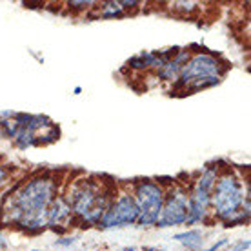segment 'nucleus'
Instances as JSON below:
<instances>
[{
  "label": "nucleus",
  "instance_id": "nucleus-1",
  "mask_svg": "<svg viewBox=\"0 0 251 251\" xmlns=\"http://www.w3.org/2000/svg\"><path fill=\"white\" fill-rule=\"evenodd\" d=\"M62 178L51 171H40L17 180L4 191L0 204V224L17 227L27 235L48 229L46 215L51 202L62 193Z\"/></svg>",
  "mask_w": 251,
  "mask_h": 251
},
{
  "label": "nucleus",
  "instance_id": "nucleus-2",
  "mask_svg": "<svg viewBox=\"0 0 251 251\" xmlns=\"http://www.w3.org/2000/svg\"><path fill=\"white\" fill-rule=\"evenodd\" d=\"M73 220L84 226H97L117 195L115 184L100 180L99 176H80L68 182L62 189Z\"/></svg>",
  "mask_w": 251,
  "mask_h": 251
},
{
  "label": "nucleus",
  "instance_id": "nucleus-3",
  "mask_svg": "<svg viewBox=\"0 0 251 251\" xmlns=\"http://www.w3.org/2000/svg\"><path fill=\"white\" fill-rule=\"evenodd\" d=\"M251 202L250 184L231 168L219 170L211 193V222L226 227L248 226L251 213L244 211V204Z\"/></svg>",
  "mask_w": 251,
  "mask_h": 251
},
{
  "label": "nucleus",
  "instance_id": "nucleus-4",
  "mask_svg": "<svg viewBox=\"0 0 251 251\" xmlns=\"http://www.w3.org/2000/svg\"><path fill=\"white\" fill-rule=\"evenodd\" d=\"M227 73V64L220 57L207 53V51H197L191 53L189 60L182 68L178 80L173 84L171 93L182 91V93L193 95L202 89H209L219 86L222 78Z\"/></svg>",
  "mask_w": 251,
  "mask_h": 251
},
{
  "label": "nucleus",
  "instance_id": "nucleus-5",
  "mask_svg": "<svg viewBox=\"0 0 251 251\" xmlns=\"http://www.w3.org/2000/svg\"><path fill=\"white\" fill-rule=\"evenodd\" d=\"M13 119L19 124V131L11 142L13 146L20 151H25L29 148H38V146H48L57 142L60 138V129L58 126L46 115H27L17 113Z\"/></svg>",
  "mask_w": 251,
  "mask_h": 251
},
{
  "label": "nucleus",
  "instance_id": "nucleus-6",
  "mask_svg": "<svg viewBox=\"0 0 251 251\" xmlns=\"http://www.w3.org/2000/svg\"><path fill=\"white\" fill-rule=\"evenodd\" d=\"M219 170V166H207L188 186V219L184 226L211 222V193Z\"/></svg>",
  "mask_w": 251,
  "mask_h": 251
},
{
  "label": "nucleus",
  "instance_id": "nucleus-7",
  "mask_svg": "<svg viewBox=\"0 0 251 251\" xmlns=\"http://www.w3.org/2000/svg\"><path fill=\"white\" fill-rule=\"evenodd\" d=\"M131 195L138 207V227H153L157 224V219L160 215L166 197V186L158 180L142 178L131 186Z\"/></svg>",
  "mask_w": 251,
  "mask_h": 251
},
{
  "label": "nucleus",
  "instance_id": "nucleus-8",
  "mask_svg": "<svg viewBox=\"0 0 251 251\" xmlns=\"http://www.w3.org/2000/svg\"><path fill=\"white\" fill-rule=\"evenodd\" d=\"M138 220V207L137 202L133 199L131 191L120 189L117 191L115 199L111 201L106 213L102 215L100 222L97 227H100L102 231H111V229H122V227L137 226Z\"/></svg>",
  "mask_w": 251,
  "mask_h": 251
},
{
  "label": "nucleus",
  "instance_id": "nucleus-9",
  "mask_svg": "<svg viewBox=\"0 0 251 251\" xmlns=\"http://www.w3.org/2000/svg\"><path fill=\"white\" fill-rule=\"evenodd\" d=\"M186 219H188V186L171 184L170 188H166L164 204L155 227L168 229V227L184 226Z\"/></svg>",
  "mask_w": 251,
  "mask_h": 251
},
{
  "label": "nucleus",
  "instance_id": "nucleus-10",
  "mask_svg": "<svg viewBox=\"0 0 251 251\" xmlns=\"http://www.w3.org/2000/svg\"><path fill=\"white\" fill-rule=\"evenodd\" d=\"M73 213H71V207H69L68 201L62 193L58 195L55 201L51 202L48 215H46V224L48 229L55 233H66L69 229V226H73Z\"/></svg>",
  "mask_w": 251,
  "mask_h": 251
},
{
  "label": "nucleus",
  "instance_id": "nucleus-11",
  "mask_svg": "<svg viewBox=\"0 0 251 251\" xmlns=\"http://www.w3.org/2000/svg\"><path fill=\"white\" fill-rule=\"evenodd\" d=\"M189 57H191V50H189V48H180L175 57L171 58L168 64H164L162 68L157 71L158 80L175 84V82L178 80V75H180L182 68L186 66V62L189 60Z\"/></svg>",
  "mask_w": 251,
  "mask_h": 251
},
{
  "label": "nucleus",
  "instance_id": "nucleus-12",
  "mask_svg": "<svg viewBox=\"0 0 251 251\" xmlns=\"http://www.w3.org/2000/svg\"><path fill=\"white\" fill-rule=\"evenodd\" d=\"M173 240L182 244L184 248H188L189 251H199L202 250V244H204V231L193 227V229H188V231L175 233Z\"/></svg>",
  "mask_w": 251,
  "mask_h": 251
},
{
  "label": "nucleus",
  "instance_id": "nucleus-13",
  "mask_svg": "<svg viewBox=\"0 0 251 251\" xmlns=\"http://www.w3.org/2000/svg\"><path fill=\"white\" fill-rule=\"evenodd\" d=\"M97 7V15H99V19H106V20H111V19H122L126 17L124 11H122V7H120L119 0H109V2H102L99 4Z\"/></svg>",
  "mask_w": 251,
  "mask_h": 251
},
{
  "label": "nucleus",
  "instance_id": "nucleus-14",
  "mask_svg": "<svg viewBox=\"0 0 251 251\" xmlns=\"http://www.w3.org/2000/svg\"><path fill=\"white\" fill-rule=\"evenodd\" d=\"M170 6H171V11L180 13V15H191V13L201 9V4L193 2V0H176V2H171Z\"/></svg>",
  "mask_w": 251,
  "mask_h": 251
},
{
  "label": "nucleus",
  "instance_id": "nucleus-15",
  "mask_svg": "<svg viewBox=\"0 0 251 251\" xmlns=\"http://www.w3.org/2000/svg\"><path fill=\"white\" fill-rule=\"evenodd\" d=\"M95 6H97L95 0H68V2H66V7L73 13L86 11V9H91V7H95Z\"/></svg>",
  "mask_w": 251,
  "mask_h": 251
},
{
  "label": "nucleus",
  "instance_id": "nucleus-16",
  "mask_svg": "<svg viewBox=\"0 0 251 251\" xmlns=\"http://www.w3.org/2000/svg\"><path fill=\"white\" fill-rule=\"evenodd\" d=\"M13 180V168L9 164L0 162V191H6V188Z\"/></svg>",
  "mask_w": 251,
  "mask_h": 251
},
{
  "label": "nucleus",
  "instance_id": "nucleus-17",
  "mask_svg": "<svg viewBox=\"0 0 251 251\" xmlns=\"http://www.w3.org/2000/svg\"><path fill=\"white\" fill-rule=\"evenodd\" d=\"M120 7H122V11L124 15H127L129 11H137L138 7L142 6V2H138V0H119Z\"/></svg>",
  "mask_w": 251,
  "mask_h": 251
},
{
  "label": "nucleus",
  "instance_id": "nucleus-18",
  "mask_svg": "<svg viewBox=\"0 0 251 251\" xmlns=\"http://www.w3.org/2000/svg\"><path fill=\"white\" fill-rule=\"evenodd\" d=\"M76 237H60V239L55 240V246L57 248H71V246L76 244Z\"/></svg>",
  "mask_w": 251,
  "mask_h": 251
},
{
  "label": "nucleus",
  "instance_id": "nucleus-19",
  "mask_svg": "<svg viewBox=\"0 0 251 251\" xmlns=\"http://www.w3.org/2000/svg\"><path fill=\"white\" fill-rule=\"evenodd\" d=\"M227 244H229V239H227V237H222L219 242H213L209 248H202V250H199V251H220L222 248H226Z\"/></svg>",
  "mask_w": 251,
  "mask_h": 251
},
{
  "label": "nucleus",
  "instance_id": "nucleus-20",
  "mask_svg": "<svg viewBox=\"0 0 251 251\" xmlns=\"http://www.w3.org/2000/svg\"><path fill=\"white\" fill-rule=\"evenodd\" d=\"M250 239H244V240H239V242H235V244L229 248V251H248L250 250Z\"/></svg>",
  "mask_w": 251,
  "mask_h": 251
},
{
  "label": "nucleus",
  "instance_id": "nucleus-21",
  "mask_svg": "<svg viewBox=\"0 0 251 251\" xmlns=\"http://www.w3.org/2000/svg\"><path fill=\"white\" fill-rule=\"evenodd\" d=\"M119 251H137V248H135V246H127V248H122V250H119Z\"/></svg>",
  "mask_w": 251,
  "mask_h": 251
},
{
  "label": "nucleus",
  "instance_id": "nucleus-22",
  "mask_svg": "<svg viewBox=\"0 0 251 251\" xmlns=\"http://www.w3.org/2000/svg\"><path fill=\"white\" fill-rule=\"evenodd\" d=\"M142 251H160L158 248H153V246H148V248H144Z\"/></svg>",
  "mask_w": 251,
  "mask_h": 251
},
{
  "label": "nucleus",
  "instance_id": "nucleus-23",
  "mask_svg": "<svg viewBox=\"0 0 251 251\" xmlns=\"http://www.w3.org/2000/svg\"><path fill=\"white\" fill-rule=\"evenodd\" d=\"M80 93H82V88L80 86H76V88L73 89V95H80Z\"/></svg>",
  "mask_w": 251,
  "mask_h": 251
},
{
  "label": "nucleus",
  "instance_id": "nucleus-24",
  "mask_svg": "<svg viewBox=\"0 0 251 251\" xmlns=\"http://www.w3.org/2000/svg\"><path fill=\"white\" fill-rule=\"evenodd\" d=\"M2 197H4V191H0V204H2Z\"/></svg>",
  "mask_w": 251,
  "mask_h": 251
},
{
  "label": "nucleus",
  "instance_id": "nucleus-25",
  "mask_svg": "<svg viewBox=\"0 0 251 251\" xmlns=\"http://www.w3.org/2000/svg\"><path fill=\"white\" fill-rule=\"evenodd\" d=\"M31 251H42V250H31Z\"/></svg>",
  "mask_w": 251,
  "mask_h": 251
}]
</instances>
